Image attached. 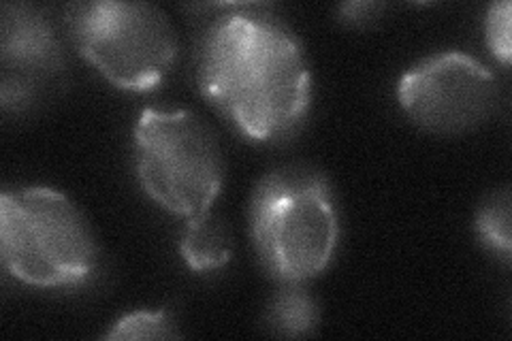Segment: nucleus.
Wrapping results in <instances>:
<instances>
[{"label": "nucleus", "mask_w": 512, "mask_h": 341, "mask_svg": "<svg viewBox=\"0 0 512 341\" xmlns=\"http://www.w3.org/2000/svg\"><path fill=\"white\" fill-rule=\"evenodd\" d=\"M71 30L79 54L122 90L158 88L178 58V35L169 18L148 3L79 5Z\"/></svg>", "instance_id": "obj_5"}, {"label": "nucleus", "mask_w": 512, "mask_h": 341, "mask_svg": "<svg viewBox=\"0 0 512 341\" xmlns=\"http://www.w3.org/2000/svg\"><path fill=\"white\" fill-rule=\"evenodd\" d=\"M271 329L284 337H306L316 329L318 307L299 284H286L267 310Z\"/></svg>", "instance_id": "obj_9"}, {"label": "nucleus", "mask_w": 512, "mask_h": 341, "mask_svg": "<svg viewBox=\"0 0 512 341\" xmlns=\"http://www.w3.org/2000/svg\"><path fill=\"white\" fill-rule=\"evenodd\" d=\"M184 263L192 271H214L229 263L231 258V233L212 211L186 218L180 241Z\"/></svg>", "instance_id": "obj_8"}, {"label": "nucleus", "mask_w": 512, "mask_h": 341, "mask_svg": "<svg viewBox=\"0 0 512 341\" xmlns=\"http://www.w3.org/2000/svg\"><path fill=\"white\" fill-rule=\"evenodd\" d=\"M487 41L493 56L500 62L508 64L512 56V41H510V3L493 5L487 15Z\"/></svg>", "instance_id": "obj_12"}, {"label": "nucleus", "mask_w": 512, "mask_h": 341, "mask_svg": "<svg viewBox=\"0 0 512 341\" xmlns=\"http://www.w3.org/2000/svg\"><path fill=\"white\" fill-rule=\"evenodd\" d=\"M203 96L252 141H278L306 118L312 77L293 32L267 15L235 11L205 30Z\"/></svg>", "instance_id": "obj_1"}, {"label": "nucleus", "mask_w": 512, "mask_h": 341, "mask_svg": "<svg viewBox=\"0 0 512 341\" xmlns=\"http://www.w3.org/2000/svg\"><path fill=\"white\" fill-rule=\"evenodd\" d=\"M64 69L52 22L28 5L3 9L0 35V101L5 111H24L50 90Z\"/></svg>", "instance_id": "obj_7"}, {"label": "nucleus", "mask_w": 512, "mask_h": 341, "mask_svg": "<svg viewBox=\"0 0 512 341\" xmlns=\"http://www.w3.org/2000/svg\"><path fill=\"white\" fill-rule=\"evenodd\" d=\"M137 175L150 199L171 214L212 211L222 190V154L195 113L146 109L135 126Z\"/></svg>", "instance_id": "obj_4"}, {"label": "nucleus", "mask_w": 512, "mask_h": 341, "mask_svg": "<svg viewBox=\"0 0 512 341\" xmlns=\"http://www.w3.org/2000/svg\"><path fill=\"white\" fill-rule=\"evenodd\" d=\"M0 254L13 278L39 288L82 286L96 265L82 214L62 192L43 186L3 192Z\"/></svg>", "instance_id": "obj_2"}, {"label": "nucleus", "mask_w": 512, "mask_h": 341, "mask_svg": "<svg viewBox=\"0 0 512 341\" xmlns=\"http://www.w3.org/2000/svg\"><path fill=\"white\" fill-rule=\"evenodd\" d=\"M252 235L265 267L284 284L323 273L338 246V214L329 186L308 171L269 175L252 201Z\"/></svg>", "instance_id": "obj_3"}, {"label": "nucleus", "mask_w": 512, "mask_h": 341, "mask_svg": "<svg viewBox=\"0 0 512 341\" xmlns=\"http://www.w3.org/2000/svg\"><path fill=\"white\" fill-rule=\"evenodd\" d=\"M476 233L489 250L510 261L512 235H510V197L502 192L489 205L478 211Z\"/></svg>", "instance_id": "obj_10"}, {"label": "nucleus", "mask_w": 512, "mask_h": 341, "mask_svg": "<svg viewBox=\"0 0 512 341\" xmlns=\"http://www.w3.org/2000/svg\"><path fill=\"white\" fill-rule=\"evenodd\" d=\"M180 337L178 329H175L173 318L169 310L160 312H133L124 318H120L111 331L105 335V339H171Z\"/></svg>", "instance_id": "obj_11"}, {"label": "nucleus", "mask_w": 512, "mask_h": 341, "mask_svg": "<svg viewBox=\"0 0 512 341\" xmlns=\"http://www.w3.org/2000/svg\"><path fill=\"white\" fill-rule=\"evenodd\" d=\"M495 77L461 52L429 56L410 69L397 88L408 118L429 133L459 135L483 124L495 105Z\"/></svg>", "instance_id": "obj_6"}]
</instances>
